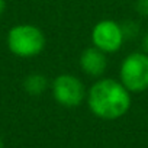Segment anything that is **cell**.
<instances>
[{"label":"cell","mask_w":148,"mask_h":148,"mask_svg":"<svg viewBox=\"0 0 148 148\" xmlns=\"http://www.w3.org/2000/svg\"><path fill=\"white\" fill-rule=\"evenodd\" d=\"M89 110L99 119L116 121L131 109V92L115 79H99L87 90Z\"/></svg>","instance_id":"obj_1"},{"label":"cell","mask_w":148,"mask_h":148,"mask_svg":"<svg viewBox=\"0 0 148 148\" xmlns=\"http://www.w3.org/2000/svg\"><path fill=\"white\" fill-rule=\"evenodd\" d=\"M6 44L13 55L19 58H32L44 51L47 39L41 28L32 23H19L9 29Z\"/></svg>","instance_id":"obj_2"},{"label":"cell","mask_w":148,"mask_h":148,"mask_svg":"<svg viewBox=\"0 0 148 148\" xmlns=\"http://www.w3.org/2000/svg\"><path fill=\"white\" fill-rule=\"evenodd\" d=\"M119 82L131 93L148 90V54L139 51L126 55L119 68Z\"/></svg>","instance_id":"obj_3"},{"label":"cell","mask_w":148,"mask_h":148,"mask_svg":"<svg viewBox=\"0 0 148 148\" xmlns=\"http://www.w3.org/2000/svg\"><path fill=\"white\" fill-rule=\"evenodd\" d=\"M49 87L54 100L67 109L80 106L87 96L83 82L73 74H60L51 82Z\"/></svg>","instance_id":"obj_4"},{"label":"cell","mask_w":148,"mask_h":148,"mask_svg":"<svg viewBox=\"0 0 148 148\" xmlns=\"http://www.w3.org/2000/svg\"><path fill=\"white\" fill-rule=\"evenodd\" d=\"M92 42L93 47L103 51L105 54L118 52L125 42L122 23L113 19L99 21L92 29Z\"/></svg>","instance_id":"obj_5"},{"label":"cell","mask_w":148,"mask_h":148,"mask_svg":"<svg viewBox=\"0 0 148 148\" xmlns=\"http://www.w3.org/2000/svg\"><path fill=\"white\" fill-rule=\"evenodd\" d=\"M80 67L90 77H100L108 68L106 54L96 47H87L80 55Z\"/></svg>","instance_id":"obj_6"},{"label":"cell","mask_w":148,"mask_h":148,"mask_svg":"<svg viewBox=\"0 0 148 148\" xmlns=\"http://www.w3.org/2000/svg\"><path fill=\"white\" fill-rule=\"evenodd\" d=\"M49 86L51 84H49L48 79L44 74H39V73L29 74L23 80V89L29 96H41Z\"/></svg>","instance_id":"obj_7"},{"label":"cell","mask_w":148,"mask_h":148,"mask_svg":"<svg viewBox=\"0 0 148 148\" xmlns=\"http://www.w3.org/2000/svg\"><path fill=\"white\" fill-rule=\"evenodd\" d=\"M122 29H123V34H125V39H128V38H134L136 34H138V25L135 23V22H132V21H128V22H125L123 25H122Z\"/></svg>","instance_id":"obj_8"},{"label":"cell","mask_w":148,"mask_h":148,"mask_svg":"<svg viewBox=\"0 0 148 148\" xmlns=\"http://www.w3.org/2000/svg\"><path fill=\"white\" fill-rule=\"evenodd\" d=\"M135 10L138 15L148 18V0H136L135 2Z\"/></svg>","instance_id":"obj_9"},{"label":"cell","mask_w":148,"mask_h":148,"mask_svg":"<svg viewBox=\"0 0 148 148\" xmlns=\"http://www.w3.org/2000/svg\"><path fill=\"white\" fill-rule=\"evenodd\" d=\"M142 51L145 54H148V32L142 36Z\"/></svg>","instance_id":"obj_10"},{"label":"cell","mask_w":148,"mask_h":148,"mask_svg":"<svg viewBox=\"0 0 148 148\" xmlns=\"http://www.w3.org/2000/svg\"><path fill=\"white\" fill-rule=\"evenodd\" d=\"M5 9H6V0H0V16L3 15Z\"/></svg>","instance_id":"obj_11"},{"label":"cell","mask_w":148,"mask_h":148,"mask_svg":"<svg viewBox=\"0 0 148 148\" xmlns=\"http://www.w3.org/2000/svg\"><path fill=\"white\" fill-rule=\"evenodd\" d=\"M0 148H5V145H3V139H2V136H0Z\"/></svg>","instance_id":"obj_12"}]
</instances>
